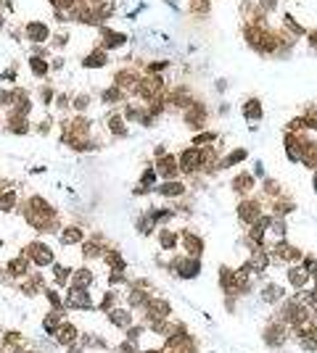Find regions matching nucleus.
I'll list each match as a JSON object with an SVG mask.
<instances>
[{
    "label": "nucleus",
    "mask_w": 317,
    "mask_h": 353,
    "mask_svg": "<svg viewBox=\"0 0 317 353\" xmlns=\"http://www.w3.org/2000/svg\"><path fill=\"white\" fill-rule=\"evenodd\" d=\"M288 282L299 290V287H304L309 282V272L304 269V266H296V269H288Z\"/></svg>",
    "instance_id": "f257e3e1"
},
{
    "label": "nucleus",
    "mask_w": 317,
    "mask_h": 353,
    "mask_svg": "<svg viewBox=\"0 0 317 353\" xmlns=\"http://www.w3.org/2000/svg\"><path fill=\"white\" fill-rule=\"evenodd\" d=\"M177 269H180V277H196L198 269H201V261H185Z\"/></svg>",
    "instance_id": "f03ea898"
},
{
    "label": "nucleus",
    "mask_w": 317,
    "mask_h": 353,
    "mask_svg": "<svg viewBox=\"0 0 317 353\" xmlns=\"http://www.w3.org/2000/svg\"><path fill=\"white\" fill-rule=\"evenodd\" d=\"M32 251H35V256H37V264H50V261H53V253L48 251V248L45 245H32Z\"/></svg>",
    "instance_id": "7ed1b4c3"
},
{
    "label": "nucleus",
    "mask_w": 317,
    "mask_h": 353,
    "mask_svg": "<svg viewBox=\"0 0 317 353\" xmlns=\"http://www.w3.org/2000/svg\"><path fill=\"white\" fill-rule=\"evenodd\" d=\"M241 216H246V221L259 219V208H256V203H243L241 206Z\"/></svg>",
    "instance_id": "20e7f679"
},
{
    "label": "nucleus",
    "mask_w": 317,
    "mask_h": 353,
    "mask_svg": "<svg viewBox=\"0 0 317 353\" xmlns=\"http://www.w3.org/2000/svg\"><path fill=\"white\" fill-rule=\"evenodd\" d=\"M301 153H304V163L307 166H317V145H307Z\"/></svg>",
    "instance_id": "39448f33"
},
{
    "label": "nucleus",
    "mask_w": 317,
    "mask_h": 353,
    "mask_svg": "<svg viewBox=\"0 0 317 353\" xmlns=\"http://www.w3.org/2000/svg\"><path fill=\"white\" fill-rule=\"evenodd\" d=\"M90 300L82 290H72V295H69V306H87Z\"/></svg>",
    "instance_id": "423d86ee"
},
{
    "label": "nucleus",
    "mask_w": 317,
    "mask_h": 353,
    "mask_svg": "<svg viewBox=\"0 0 317 353\" xmlns=\"http://www.w3.org/2000/svg\"><path fill=\"white\" fill-rule=\"evenodd\" d=\"M259 111H262L259 100H249V103L243 106V114L249 116V119H256V116H259Z\"/></svg>",
    "instance_id": "0eeeda50"
},
{
    "label": "nucleus",
    "mask_w": 317,
    "mask_h": 353,
    "mask_svg": "<svg viewBox=\"0 0 317 353\" xmlns=\"http://www.w3.org/2000/svg\"><path fill=\"white\" fill-rule=\"evenodd\" d=\"M29 37H35V40H45V37H48V29H45L42 24H32V27H29Z\"/></svg>",
    "instance_id": "6e6552de"
},
{
    "label": "nucleus",
    "mask_w": 317,
    "mask_h": 353,
    "mask_svg": "<svg viewBox=\"0 0 317 353\" xmlns=\"http://www.w3.org/2000/svg\"><path fill=\"white\" fill-rule=\"evenodd\" d=\"M90 279H93V277H90V272H77V274H74L77 287H87V285H90Z\"/></svg>",
    "instance_id": "1a4fd4ad"
},
{
    "label": "nucleus",
    "mask_w": 317,
    "mask_h": 353,
    "mask_svg": "<svg viewBox=\"0 0 317 353\" xmlns=\"http://www.w3.org/2000/svg\"><path fill=\"white\" fill-rule=\"evenodd\" d=\"M241 158H246V150H232L230 158L222 161V166H230V163H235V161H241Z\"/></svg>",
    "instance_id": "9d476101"
},
{
    "label": "nucleus",
    "mask_w": 317,
    "mask_h": 353,
    "mask_svg": "<svg viewBox=\"0 0 317 353\" xmlns=\"http://www.w3.org/2000/svg\"><path fill=\"white\" fill-rule=\"evenodd\" d=\"M82 232L80 230H66V235H63V243H80Z\"/></svg>",
    "instance_id": "9b49d317"
},
{
    "label": "nucleus",
    "mask_w": 317,
    "mask_h": 353,
    "mask_svg": "<svg viewBox=\"0 0 317 353\" xmlns=\"http://www.w3.org/2000/svg\"><path fill=\"white\" fill-rule=\"evenodd\" d=\"M111 319H114V322H119V327H127V322H130V316H127L125 311H114Z\"/></svg>",
    "instance_id": "f8f14e48"
},
{
    "label": "nucleus",
    "mask_w": 317,
    "mask_h": 353,
    "mask_svg": "<svg viewBox=\"0 0 317 353\" xmlns=\"http://www.w3.org/2000/svg\"><path fill=\"white\" fill-rule=\"evenodd\" d=\"M161 193H164V195H180V193H183V185H164V187H161Z\"/></svg>",
    "instance_id": "ddd939ff"
},
{
    "label": "nucleus",
    "mask_w": 317,
    "mask_h": 353,
    "mask_svg": "<svg viewBox=\"0 0 317 353\" xmlns=\"http://www.w3.org/2000/svg\"><path fill=\"white\" fill-rule=\"evenodd\" d=\"M58 337H61L63 343H66V340H72V337H74V327H72V324H66L61 332H58Z\"/></svg>",
    "instance_id": "4468645a"
},
{
    "label": "nucleus",
    "mask_w": 317,
    "mask_h": 353,
    "mask_svg": "<svg viewBox=\"0 0 317 353\" xmlns=\"http://www.w3.org/2000/svg\"><path fill=\"white\" fill-rule=\"evenodd\" d=\"M103 61H106V56H90L85 63H87V66H101Z\"/></svg>",
    "instance_id": "2eb2a0df"
},
{
    "label": "nucleus",
    "mask_w": 317,
    "mask_h": 353,
    "mask_svg": "<svg viewBox=\"0 0 317 353\" xmlns=\"http://www.w3.org/2000/svg\"><path fill=\"white\" fill-rule=\"evenodd\" d=\"M161 245H164V248H172V245H174V237H172L169 232H164V235H161Z\"/></svg>",
    "instance_id": "dca6fc26"
},
{
    "label": "nucleus",
    "mask_w": 317,
    "mask_h": 353,
    "mask_svg": "<svg viewBox=\"0 0 317 353\" xmlns=\"http://www.w3.org/2000/svg\"><path fill=\"white\" fill-rule=\"evenodd\" d=\"M32 66L37 69V74H45V63L40 61V58H32Z\"/></svg>",
    "instance_id": "f3484780"
},
{
    "label": "nucleus",
    "mask_w": 317,
    "mask_h": 353,
    "mask_svg": "<svg viewBox=\"0 0 317 353\" xmlns=\"http://www.w3.org/2000/svg\"><path fill=\"white\" fill-rule=\"evenodd\" d=\"M315 190H317V174H315Z\"/></svg>",
    "instance_id": "a211bd4d"
}]
</instances>
